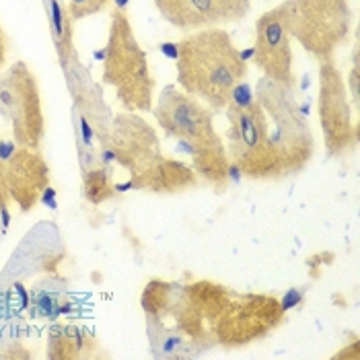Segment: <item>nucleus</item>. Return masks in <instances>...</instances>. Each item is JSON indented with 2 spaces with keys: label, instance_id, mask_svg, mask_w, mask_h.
Instances as JSON below:
<instances>
[{
  "label": "nucleus",
  "instance_id": "1",
  "mask_svg": "<svg viewBox=\"0 0 360 360\" xmlns=\"http://www.w3.org/2000/svg\"><path fill=\"white\" fill-rule=\"evenodd\" d=\"M226 111L229 159L250 179L278 181L313 159L315 139L292 84L262 79L250 105H226Z\"/></svg>",
  "mask_w": 360,
  "mask_h": 360
},
{
  "label": "nucleus",
  "instance_id": "2",
  "mask_svg": "<svg viewBox=\"0 0 360 360\" xmlns=\"http://www.w3.org/2000/svg\"><path fill=\"white\" fill-rule=\"evenodd\" d=\"M245 75L248 64L224 29H200L177 44V84L212 110L226 108Z\"/></svg>",
  "mask_w": 360,
  "mask_h": 360
},
{
  "label": "nucleus",
  "instance_id": "3",
  "mask_svg": "<svg viewBox=\"0 0 360 360\" xmlns=\"http://www.w3.org/2000/svg\"><path fill=\"white\" fill-rule=\"evenodd\" d=\"M153 113L167 136L177 139L181 153L194 159V171L212 186L229 181L231 159L214 130V110L184 89L169 84L161 91Z\"/></svg>",
  "mask_w": 360,
  "mask_h": 360
},
{
  "label": "nucleus",
  "instance_id": "4",
  "mask_svg": "<svg viewBox=\"0 0 360 360\" xmlns=\"http://www.w3.org/2000/svg\"><path fill=\"white\" fill-rule=\"evenodd\" d=\"M95 58L103 60V83L113 89L115 99L124 110L130 113L153 111L155 77L150 72L148 54L140 48L124 11H113L108 46Z\"/></svg>",
  "mask_w": 360,
  "mask_h": 360
},
{
  "label": "nucleus",
  "instance_id": "5",
  "mask_svg": "<svg viewBox=\"0 0 360 360\" xmlns=\"http://www.w3.org/2000/svg\"><path fill=\"white\" fill-rule=\"evenodd\" d=\"M290 37L319 62L333 60L352 25L350 0H284L276 6Z\"/></svg>",
  "mask_w": 360,
  "mask_h": 360
},
{
  "label": "nucleus",
  "instance_id": "6",
  "mask_svg": "<svg viewBox=\"0 0 360 360\" xmlns=\"http://www.w3.org/2000/svg\"><path fill=\"white\" fill-rule=\"evenodd\" d=\"M0 113L25 148H37L44 136V111L37 79L25 62H15L0 72Z\"/></svg>",
  "mask_w": 360,
  "mask_h": 360
},
{
  "label": "nucleus",
  "instance_id": "7",
  "mask_svg": "<svg viewBox=\"0 0 360 360\" xmlns=\"http://www.w3.org/2000/svg\"><path fill=\"white\" fill-rule=\"evenodd\" d=\"M319 124L328 155H350L359 144V122L352 117L348 86L333 60L319 62Z\"/></svg>",
  "mask_w": 360,
  "mask_h": 360
},
{
  "label": "nucleus",
  "instance_id": "8",
  "mask_svg": "<svg viewBox=\"0 0 360 360\" xmlns=\"http://www.w3.org/2000/svg\"><path fill=\"white\" fill-rule=\"evenodd\" d=\"M286 311L272 297L250 295L243 299L231 297L217 321L214 342L226 348H241L272 332Z\"/></svg>",
  "mask_w": 360,
  "mask_h": 360
},
{
  "label": "nucleus",
  "instance_id": "9",
  "mask_svg": "<svg viewBox=\"0 0 360 360\" xmlns=\"http://www.w3.org/2000/svg\"><path fill=\"white\" fill-rule=\"evenodd\" d=\"M105 132H110L113 144L101 150L103 165H110L111 161H120L134 175H139L140 171H144L146 167L163 157L157 132L140 115L120 113L115 115V120Z\"/></svg>",
  "mask_w": 360,
  "mask_h": 360
},
{
  "label": "nucleus",
  "instance_id": "10",
  "mask_svg": "<svg viewBox=\"0 0 360 360\" xmlns=\"http://www.w3.org/2000/svg\"><path fill=\"white\" fill-rule=\"evenodd\" d=\"M155 4L167 23L190 33L239 23L251 11L250 0H155Z\"/></svg>",
  "mask_w": 360,
  "mask_h": 360
},
{
  "label": "nucleus",
  "instance_id": "11",
  "mask_svg": "<svg viewBox=\"0 0 360 360\" xmlns=\"http://www.w3.org/2000/svg\"><path fill=\"white\" fill-rule=\"evenodd\" d=\"M253 58L257 68L264 72V79L280 84L297 83L292 70V48L290 33L284 25L278 8L264 13L255 23V48Z\"/></svg>",
  "mask_w": 360,
  "mask_h": 360
},
{
  "label": "nucleus",
  "instance_id": "12",
  "mask_svg": "<svg viewBox=\"0 0 360 360\" xmlns=\"http://www.w3.org/2000/svg\"><path fill=\"white\" fill-rule=\"evenodd\" d=\"M195 184H198V173L192 167H188L181 161L161 157L153 165L140 171L139 175H134V179H130V184L115 186V190L124 192L130 188H142V190H148L155 194H177V192L194 188Z\"/></svg>",
  "mask_w": 360,
  "mask_h": 360
},
{
  "label": "nucleus",
  "instance_id": "13",
  "mask_svg": "<svg viewBox=\"0 0 360 360\" xmlns=\"http://www.w3.org/2000/svg\"><path fill=\"white\" fill-rule=\"evenodd\" d=\"M46 8H48V21L52 29V39H54L58 60L62 62L64 58L75 52L72 46V35H70V15L68 11H64L62 0H46Z\"/></svg>",
  "mask_w": 360,
  "mask_h": 360
},
{
  "label": "nucleus",
  "instance_id": "14",
  "mask_svg": "<svg viewBox=\"0 0 360 360\" xmlns=\"http://www.w3.org/2000/svg\"><path fill=\"white\" fill-rule=\"evenodd\" d=\"M113 190H115V188H111L110 177H108L105 171L97 169V171L86 173V177H84V195H86L91 202L99 204V202L108 200V198L113 194Z\"/></svg>",
  "mask_w": 360,
  "mask_h": 360
},
{
  "label": "nucleus",
  "instance_id": "15",
  "mask_svg": "<svg viewBox=\"0 0 360 360\" xmlns=\"http://www.w3.org/2000/svg\"><path fill=\"white\" fill-rule=\"evenodd\" d=\"M110 0H70L68 2V15L70 19H84L91 17L99 11H103L108 6Z\"/></svg>",
  "mask_w": 360,
  "mask_h": 360
},
{
  "label": "nucleus",
  "instance_id": "16",
  "mask_svg": "<svg viewBox=\"0 0 360 360\" xmlns=\"http://www.w3.org/2000/svg\"><path fill=\"white\" fill-rule=\"evenodd\" d=\"M359 64H354L352 66V70H350V77H348V81H346V86L352 91V101H354V108H359Z\"/></svg>",
  "mask_w": 360,
  "mask_h": 360
},
{
  "label": "nucleus",
  "instance_id": "17",
  "mask_svg": "<svg viewBox=\"0 0 360 360\" xmlns=\"http://www.w3.org/2000/svg\"><path fill=\"white\" fill-rule=\"evenodd\" d=\"M79 122H81V130H83L84 146H86V148H91V146H93V128H91L89 120L84 117L83 113L79 115Z\"/></svg>",
  "mask_w": 360,
  "mask_h": 360
},
{
  "label": "nucleus",
  "instance_id": "18",
  "mask_svg": "<svg viewBox=\"0 0 360 360\" xmlns=\"http://www.w3.org/2000/svg\"><path fill=\"white\" fill-rule=\"evenodd\" d=\"M299 301H301V290H288L286 297H282L280 305H282L284 311H288V309H292L295 303H299Z\"/></svg>",
  "mask_w": 360,
  "mask_h": 360
},
{
  "label": "nucleus",
  "instance_id": "19",
  "mask_svg": "<svg viewBox=\"0 0 360 360\" xmlns=\"http://www.w3.org/2000/svg\"><path fill=\"white\" fill-rule=\"evenodd\" d=\"M4 60H6V35L0 27V68L4 66Z\"/></svg>",
  "mask_w": 360,
  "mask_h": 360
},
{
  "label": "nucleus",
  "instance_id": "20",
  "mask_svg": "<svg viewBox=\"0 0 360 360\" xmlns=\"http://www.w3.org/2000/svg\"><path fill=\"white\" fill-rule=\"evenodd\" d=\"M54 195H56L54 188H46V190H44V204H46V206H50V208H56Z\"/></svg>",
  "mask_w": 360,
  "mask_h": 360
},
{
  "label": "nucleus",
  "instance_id": "21",
  "mask_svg": "<svg viewBox=\"0 0 360 360\" xmlns=\"http://www.w3.org/2000/svg\"><path fill=\"white\" fill-rule=\"evenodd\" d=\"M113 2H115V8H117V11H124L126 4H128V0H113Z\"/></svg>",
  "mask_w": 360,
  "mask_h": 360
}]
</instances>
